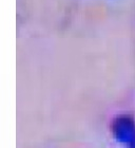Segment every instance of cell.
<instances>
[{
	"label": "cell",
	"instance_id": "obj_1",
	"mask_svg": "<svg viewBox=\"0 0 135 148\" xmlns=\"http://www.w3.org/2000/svg\"><path fill=\"white\" fill-rule=\"evenodd\" d=\"M113 133L127 148H135V122L132 117H117L113 123Z\"/></svg>",
	"mask_w": 135,
	"mask_h": 148
}]
</instances>
